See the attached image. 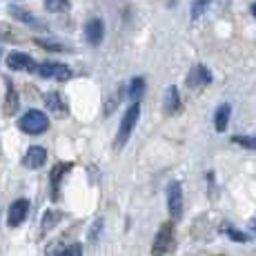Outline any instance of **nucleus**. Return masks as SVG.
Returning a JSON list of instances; mask_svg holds the SVG:
<instances>
[{
  "label": "nucleus",
  "mask_w": 256,
  "mask_h": 256,
  "mask_svg": "<svg viewBox=\"0 0 256 256\" xmlns=\"http://www.w3.org/2000/svg\"><path fill=\"white\" fill-rule=\"evenodd\" d=\"M47 163V150L40 145H32L22 156V165L29 170H40Z\"/></svg>",
  "instance_id": "nucleus-9"
},
{
  "label": "nucleus",
  "mask_w": 256,
  "mask_h": 256,
  "mask_svg": "<svg viewBox=\"0 0 256 256\" xmlns=\"http://www.w3.org/2000/svg\"><path fill=\"white\" fill-rule=\"evenodd\" d=\"M29 200L27 198H16L12 205H9L7 210V225L9 228H18V225H22L24 220H27L29 216Z\"/></svg>",
  "instance_id": "nucleus-6"
},
{
  "label": "nucleus",
  "mask_w": 256,
  "mask_h": 256,
  "mask_svg": "<svg viewBox=\"0 0 256 256\" xmlns=\"http://www.w3.org/2000/svg\"><path fill=\"white\" fill-rule=\"evenodd\" d=\"M38 76L49 78V80H70L72 78V70L65 65V62H56V60H45L38 65L36 70Z\"/></svg>",
  "instance_id": "nucleus-3"
},
{
  "label": "nucleus",
  "mask_w": 256,
  "mask_h": 256,
  "mask_svg": "<svg viewBox=\"0 0 256 256\" xmlns=\"http://www.w3.org/2000/svg\"><path fill=\"white\" fill-rule=\"evenodd\" d=\"M34 42H36L38 47L47 49V52H72L70 45H65V42H60V40H54V38H36Z\"/></svg>",
  "instance_id": "nucleus-15"
},
{
  "label": "nucleus",
  "mask_w": 256,
  "mask_h": 256,
  "mask_svg": "<svg viewBox=\"0 0 256 256\" xmlns=\"http://www.w3.org/2000/svg\"><path fill=\"white\" fill-rule=\"evenodd\" d=\"M228 236H230V238H234V240H238V243H248V240H250L248 234L238 232V230H234V228H228Z\"/></svg>",
  "instance_id": "nucleus-23"
},
{
  "label": "nucleus",
  "mask_w": 256,
  "mask_h": 256,
  "mask_svg": "<svg viewBox=\"0 0 256 256\" xmlns=\"http://www.w3.org/2000/svg\"><path fill=\"white\" fill-rule=\"evenodd\" d=\"M60 256H82V245H80V243L67 245V248L60 252Z\"/></svg>",
  "instance_id": "nucleus-22"
},
{
  "label": "nucleus",
  "mask_w": 256,
  "mask_h": 256,
  "mask_svg": "<svg viewBox=\"0 0 256 256\" xmlns=\"http://www.w3.org/2000/svg\"><path fill=\"white\" fill-rule=\"evenodd\" d=\"M45 9L49 14H65V12H70V7H72V2L70 0H45Z\"/></svg>",
  "instance_id": "nucleus-17"
},
{
  "label": "nucleus",
  "mask_w": 256,
  "mask_h": 256,
  "mask_svg": "<svg viewBox=\"0 0 256 256\" xmlns=\"http://www.w3.org/2000/svg\"><path fill=\"white\" fill-rule=\"evenodd\" d=\"M142 94H145V78H134V80L130 82V98L132 102H140Z\"/></svg>",
  "instance_id": "nucleus-16"
},
{
  "label": "nucleus",
  "mask_w": 256,
  "mask_h": 256,
  "mask_svg": "<svg viewBox=\"0 0 256 256\" xmlns=\"http://www.w3.org/2000/svg\"><path fill=\"white\" fill-rule=\"evenodd\" d=\"M252 14H254V18H256V2L252 4Z\"/></svg>",
  "instance_id": "nucleus-25"
},
{
  "label": "nucleus",
  "mask_w": 256,
  "mask_h": 256,
  "mask_svg": "<svg viewBox=\"0 0 256 256\" xmlns=\"http://www.w3.org/2000/svg\"><path fill=\"white\" fill-rule=\"evenodd\" d=\"M167 210H170L172 218L176 220L183 216V187L178 180H172L167 185Z\"/></svg>",
  "instance_id": "nucleus-5"
},
{
  "label": "nucleus",
  "mask_w": 256,
  "mask_h": 256,
  "mask_svg": "<svg viewBox=\"0 0 256 256\" xmlns=\"http://www.w3.org/2000/svg\"><path fill=\"white\" fill-rule=\"evenodd\" d=\"M250 228H252V232H254V234H256V218H254V220H252V223H250Z\"/></svg>",
  "instance_id": "nucleus-24"
},
{
  "label": "nucleus",
  "mask_w": 256,
  "mask_h": 256,
  "mask_svg": "<svg viewBox=\"0 0 256 256\" xmlns=\"http://www.w3.org/2000/svg\"><path fill=\"white\" fill-rule=\"evenodd\" d=\"M85 38L90 45H100L102 38H105V24L100 18H92L85 24Z\"/></svg>",
  "instance_id": "nucleus-11"
},
{
  "label": "nucleus",
  "mask_w": 256,
  "mask_h": 256,
  "mask_svg": "<svg viewBox=\"0 0 256 256\" xmlns=\"http://www.w3.org/2000/svg\"><path fill=\"white\" fill-rule=\"evenodd\" d=\"M70 170V165H56L52 170V190H54V198H58V183H60V178L65 176V172Z\"/></svg>",
  "instance_id": "nucleus-18"
},
{
  "label": "nucleus",
  "mask_w": 256,
  "mask_h": 256,
  "mask_svg": "<svg viewBox=\"0 0 256 256\" xmlns=\"http://www.w3.org/2000/svg\"><path fill=\"white\" fill-rule=\"evenodd\" d=\"M138 118H140V102H132V105L127 107V112L122 114V118H120V125H118V134H116V142H114L116 150L118 147H125V142L130 140V136H132V132H134Z\"/></svg>",
  "instance_id": "nucleus-1"
},
{
  "label": "nucleus",
  "mask_w": 256,
  "mask_h": 256,
  "mask_svg": "<svg viewBox=\"0 0 256 256\" xmlns=\"http://www.w3.org/2000/svg\"><path fill=\"white\" fill-rule=\"evenodd\" d=\"M0 54H2V52H0Z\"/></svg>",
  "instance_id": "nucleus-26"
},
{
  "label": "nucleus",
  "mask_w": 256,
  "mask_h": 256,
  "mask_svg": "<svg viewBox=\"0 0 256 256\" xmlns=\"http://www.w3.org/2000/svg\"><path fill=\"white\" fill-rule=\"evenodd\" d=\"M230 116H232V107H230L228 102H223V105L216 107V114H214V127H216V132H225V130H228Z\"/></svg>",
  "instance_id": "nucleus-13"
},
{
  "label": "nucleus",
  "mask_w": 256,
  "mask_h": 256,
  "mask_svg": "<svg viewBox=\"0 0 256 256\" xmlns=\"http://www.w3.org/2000/svg\"><path fill=\"white\" fill-rule=\"evenodd\" d=\"M9 14H12V18H16L18 22L27 24V27L32 29H42V32H47V24L40 20V18H36L32 12H27V9L18 7V4H9Z\"/></svg>",
  "instance_id": "nucleus-8"
},
{
  "label": "nucleus",
  "mask_w": 256,
  "mask_h": 256,
  "mask_svg": "<svg viewBox=\"0 0 256 256\" xmlns=\"http://www.w3.org/2000/svg\"><path fill=\"white\" fill-rule=\"evenodd\" d=\"M232 142L245 147V150H254L256 152V136H234Z\"/></svg>",
  "instance_id": "nucleus-20"
},
{
  "label": "nucleus",
  "mask_w": 256,
  "mask_h": 256,
  "mask_svg": "<svg viewBox=\"0 0 256 256\" xmlns=\"http://www.w3.org/2000/svg\"><path fill=\"white\" fill-rule=\"evenodd\" d=\"M7 67L12 72H36L38 70V62L34 60L29 54L22 52H12L7 56Z\"/></svg>",
  "instance_id": "nucleus-7"
},
{
  "label": "nucleus",
  "mask_w": 256,
  "mask_h": 256,
  "mask_svg": "<svg viewBox=\"0 0 256 256\" xmlns=\"http://www.w3.org/2000/svg\"><path fill=\"white\" fill-rule=\"evenodd\" d=\"M60 220H62V212H58V210H47L45 214H42V223H40L42 232H52V230L56 228Z\"/></svg>",
  "instance_id": "nucleus-14"
},
{
  "label": "nucleus",
  "mask_w": 256,
  "mask_h": 256,
  "mask_svg": "<svg viewBox=\"0 0 256 256\" xmlns=\"http://www.w3.org/2000/svg\"><path fill=\"white\" fill-rule=\"evenodd\" d=\"M210 4H212V0H196V2H194V9H192V16H194V18H200L205 12H208Z\"/></svg>",
  "instance_id": "nucleus-21"
},
{
  "label": "nucleus",
  "mask_w": 256,
  "mask_h": 256,
  "mask_svg": "<svg viewBox=\"0 0 256 256\" xmlns=\"http://www.w3.org/2000/svg\"><path fill=\"white\" fill-rule=\"evenodd\" d=\"M174 245V228L172 223L160 225V230L154 236V243H152V254L154 256H165Z\"/></svg>",
  "instance_id": "nucleus-4"
},
{
  "label": "nucleus",
  "mask_w": 256,
  "mask_h": 256,
  "mask_svg": "<svg viewBox=\"0 0 256 256\" xmlns=\"http://www.w3.org/2000/svg\"><path fill=\"white\" fill-rule=\"evenodd\" d=\"M212 82V72L205 65H196L192 67V72L187 74V87L192 90H198V87H205Z\"/></svg>",
  "instance_id": "nucleus-10"
},
{
  "label": "nucleus",
  "mask_w": 256,
  "mask_h": 256,
  "mask_svg": "<svg viewBox=\"0 0 256 256\" xmlns=\"http://www.w3.org/2000/svg\"><path fill=\"white\" fill-rule=\"evenodd\" d=\"M45 102H47V107L49 110H54V112H60L62 107V100H60V94L58 92H49V94H45Z\"/></svg>",
  "instance_id": "nucleus-19"
},
{
  "label": "nucleus",
  "mask_w": 256,
  "mask_h": 256,
  "mask_svg": "<svg viewBox=\"0 0 256 256\" xmlns=\"http://www.w3.org/2000/svg\"><path fill=\"white\" fill-rule=\"evenodd\" d=\"M18 127H20V132H24V134L38 136L49 130V118L40 110H27L20 116V120H18Z\"/></svg>",
  "instance_id": "nucleus-2"
},
{
  "label": "nucleus",
  "mask_w": 256,
  "mask_h": 256,
  "mask_svg": "<svg viewBox=\"0 0 256 256\" xmlns=\"http://www.w3.org/2000/svg\"><path fill=\"white\" fill-rule=\"evenodd\" d=\"M178 107H180V94H178V87L172 85V87H167V92H165L163 110H165V114H176V112H178Z\"/></svg>",
  "instance_id": "nucleus-12"
}]
</instances>
